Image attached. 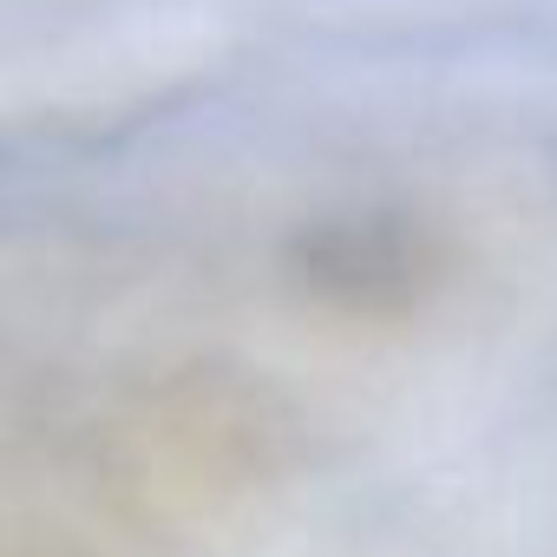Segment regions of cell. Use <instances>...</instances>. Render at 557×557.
Returning <instances> with one entry per match:
<instances>
[{
  "label": "cell",
  "instance_id": "obj_1",
  "mask_svg": "<svg viewBox=\"0 0 557 557\" xmlns=\"http://www.w3.org/2000/svg\"><path fill=\"white\" fill-rule=\"evenodd\" d=\"M296 275L348 315H407L446 275V249L407 216H342L296 243Z\"/></svg>",
  "mask_w": 557,
  "mask_h": 557
}]
</instances>
